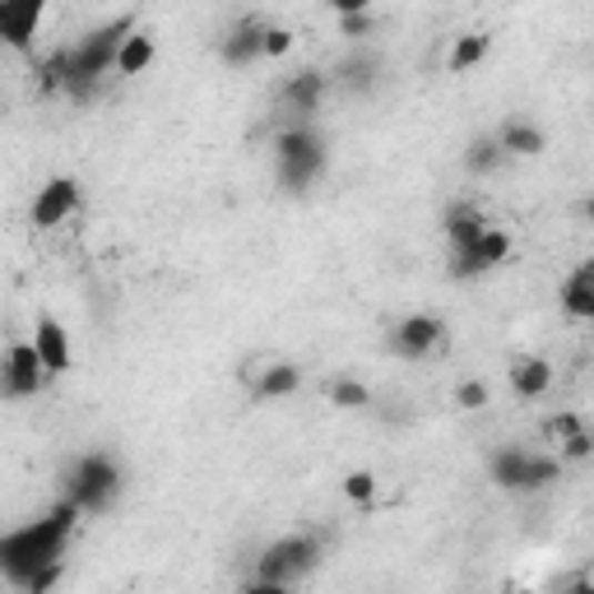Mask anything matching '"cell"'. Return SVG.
I'll return each mask as SVG.
<instances>
[{"mask_svg":"<svg viewBox=\"0 0 594 594\" xmlns=\"http://www.w3.org/2000/svg\"><path fill=\"white\" fill-rule=\"evenodd\" d=\"M74 521H80V511L70 502H57L47 515H38V521H23V525L6 530L0 534V576L10 585H29L38 572H47V566H61Z\"/></svg>","mask_w":594,"mask_h":594,"instance_id":"obj_1","label":"cell"},{"mask_svg":"<svg viewBox=\"0 0 594 594\" xmlns=\"http://www.w3.org/2000/svg\"><path fill=\"white\" fill-rule=\"evenodd\" d=\"M135 29V14H121L117 23H102V29H93L89 38H80L74 47H66L57 61L47 66V74H51V84H66L70 93L74 89H89V84H98L102 74H112V66H117V51H121V42H125V33Z\"/></svg>","mask_w":594,"mask_h":594,"instance_id":"obj_2","label":"cell"},{"mask_svg":"<svg viewBox=\"0 0 594 594\" xmlns=\"http://www.w3.org/2000/svg\"><path fill=\"white\" fill-rule=\"evenodd\" d=\"M121 497V464L108 451H89L70 464V479H66V497L80 515H98L108 511Z\"/></svg>","mask_w":594,"mask_h":594,"instance_id":"obj_3","label":"cell"},{"mask_svg":"<svg viewBox=\"0 0 594 594\" xmlns=\"http://www.w3.org/2000/svg\"><path fill=\"white\" fill-rule=\"evenodd\" d=\"M274 159H279V182L283 191H306L325 172V140L312 125H289L274 135Z\"/></svg>","mask_w":594,"mask_h":594,"instance_id":"obj_4","label":"cell"},{"mask_svg":"<svg viewBox=\"0 0 594 594\" xmlns=\"http://www.w3.org/2000/svg\"><path fill=\"white\" fill-rule=\"evenodd\" d=\"M487 474H493L497 487L506 493H544V487L557 483L562 460L557 455H538V451H521V446H502L487 460Z\"/></svg>","mask_w":594,"mask_h":594,"instance_id":"obj_5","label":"cell"},{"mask_svg":"<svg viewBox=\"0 0 594 594\" xmlns=\"http://www.w3.org/2000/svg\"><path fill=\"white\" fill-rule=\"evenodd\" d=\"M321 562V544L312 534H283L255 557V581H279V585H298L302 576H312Z\"/></svg>","mask_w":594,"mask_h":594,"instance_id":"obj_6","label":"cell"},{"mask_svg":"<svg viewBox=\"0 0 594 594\" xmlns=\"http://www.w3.org/2000/svg\"><path fill=\"white\" fill-rule=\"evenodd\" d=\"M42 19H47V0H0V47L33 57Z\"/></svg>","mask_w":594,"mask_h":594,"instance_id":"obj_7","label":"cell"},{"mask_svg":"<svg viewBox=\"0 0 594 594\" xmlns=\"http://www.w3.org/2000/svg\"><path fill=\"white\" fill-rule=\"evenodd\" d=\"M80 204H84V187L74 182V177H51L47 187H38L29 219H33V228H61L80 214Z\"/></svg>","mask_w":594,"mask_h":594,"instance_id":"obj_8","label":"cell"},{"mask_svg":"<svg viewBox=\"0 0 594 594\" xmlns=\"http://www.w3.org/2000/svg\"><path fill=\"white\" fill-rule=\"evenodd\" d=\"M442 344H446V325L432 312H413L391 330V349L404 358V363H423V358L436 353Z\"/></svg>","mask_w":594,"mask_h":594,"instance_id":"obj_9","label":"cell"},{"mask_svg":"<svg viewBox=\"0 0 594 594\" xmlns=\"http://www.w3.org/2000/svg\"><path fill=\"white\" fill-rule=\"evenodd\" d=\"M47 385V372L38 363L33 344H10L6 349V363H0V400H29Z\"/></svg>","mask_w":594,"mask_h":594,"instance_id":"obj_10","label":"cell"},{"mask_svg":"<svg viewBox=\"0 0 594 594\" xmlns=\"http://www.w3.org/2000/svg\"><path fill=\"white\" fill-rule=\"evenodd\" d=\"M33 353H38V363H42V372H47V381L51 376H66L70 368H74V344H70V330L57 321V316H38L33 321Z\"/></svg>","mask_w":594,"mask_h":594,"instance_id":"obj_11","label":"cell"},{"mask_svg":"<svg viewBox=\"0 0 594 594\" xmlns=\"http://www.w3.org/2000/svg\"><path fill=\"white\" fill-rule=\"evenodd\" d=\"M511 232L506 228H487L483 238L464 251V255H455V265H451V274L455 279H479V274H493V270H502L506 261H511Z\"/></svg>","mask_w":594,"mask_h":594,"instance_id":"obj_12","label":"cell"},{"mask_svg":"<svg viewBox=\"0 0 594 594\" xmlns=\"http://www.w3.org/2000/svg\"><path fill=\"white\" fill-rule=\"evenodd\" d=\"M265 29H270V23H265V19H255V14H246V19H238V23H232V29L223 33V42H219V57H223V66H232V70H246V66H255V61H261Z\"/></svg>","mask_w":594,"mask_h":594,"instance_id":"obj_13","label":"cell"},{"mask_svg":"<svg viewBox=\"0 0 594 594\" xmlns=\"http://www.w3.org/2000/svg\"><path fill=\"white\" fill-rule=\"evenodd\" d=\"M557 302H562V312L572 316V321H594V265H576L572 274L562 279V289H557Z\"/></svg>","mask_w":594,"mask_h":594,"instance_id":"obj_14","label":"cell"},{"mask_svg":"<svg viewBox=\"0 0 594 594\" xmlns=\"http://www.w3.org/2000/svg\"><path fill=\"white\" fill-rule=\"evenodd\" d=\"M442 228H446L451 251H455V255H464V251H470V246H474V242H479L493 223H487V219H483V210H474V204H451L446 219H442Z\"/></svg>","mask_w":594,"mask_h":594,"instance_id":"obj_15","label":"cell"},{"mask_svg":"<svg viewBox=\"0 0 594 594\" xmlns=\"http://www.w3.org/2000/svg\"><path fill=\"white\" fill-rule=\"evenodd\" d=\"M493 140L502 144V153H506V159H511V153H515V159H538V153L548 149V135L538 131L534 121H525V117H511V121L502 125V131H497Z\"/></svg>","mask_w":594,"mask_h":594,"instance_id":"obj_16","label":"cell"},{"mask_svg":"<svg viewBox=\"0 0 594 594\" xmlns=\"http://www.w3.org/2000/svg\"><path fill=\"white\" fill-rule=\"evenodd\" d=\"M548 385H553V363L548 358H515L511 363V391L521 395V400H538V395H548Z\"/></svg>","mask_w":594,"mask_h":594,"instance_id":"obj_17","label":"cell"},{"mask_svg":"<svg viewBox=\"0 0 594 594\" xmlns=\"http://www.w3.org/2000/svg\"><path fill=\"white\" fill-rule=\"evenodd\" d=\"M153 57H159V47H153V33L135 23V29L125 33V42H121V51H117V66H112V70L121 74V80H135V74H144V70L153 66Z\"/></svg>","mask_w":594,"mask_h":594,"instance_id":"obj_18","label":"cell"},{"mask_svg":"<svg viewBox=\"0 0 594 594\" xmlns=\"http://www.w3.org/2000/svg\"><path fill=\"white\" fill-rule=\"evenodd\" d=\"M325 74L321 70H298L289 74V84H283V102L298 112V117H312L321 108V98H325Z\"/></svg>","mask_w":594,"mask_h":594,"instance_id":"obj_19","label":"cell"},{"mask_svg":"<svg viewBox=\"0 0 594 594\" xmlns=\"http://www.w3.org/2000/svg\"><path fill=\"white\" fill-rule=\"evenodd\" d=\"M298 391H302V368L298 363H274V368H265L261 376H255V385H251L255 400H289Z\"/></svg>","mask_w":594,"mask_h":594,"instance_id":"obj_20","label":"cell"},{"mask_svg":"<svg viewBox=\"0 0 594 594\" xmlns=\"http://www.w3.org/2000/svg\"><path fill=\"white\" fill-rule=\"evenodd\" d=\"M487 51H493V38H487V33H460L455 47H451V57H446V70L451 74L474 70V66H483Z\"/></svg>","mask_w":594,"mask_h":594,"instance_id":"obj_21","label":"cell"},{"mask_svg":"<svg viewBox=\"0 0 594 594\" xmlns=\"http://www.w3.org/2000/svg\"><path fill=\"white\" fill-rule=\"evenodd\" d=\"M325 395H330L334 409H349V413L372 409V391H368L363 381H353V376H334V381L325 385Z\"/></svg>","mask_w":594,"mask_h":594,"instance_id":"obj_22","label":"cell"},{"mask_svg":"<svg viewBox=\"0 0 594 594\" xmlns=\"http://www.w3.org/2000/svg\"><path fill=\"white\" fill-rule=\"evenodd\" d=\"M502 144L493 140V135H479V140H470V149H464V168H470L474 177H487V172H497L502 168Z\"/></svg>","mask_w":594,"mask_h":594,"instance_id":"obj_23","label":"cell"},{"mask_svg":"<svg viewBox=\"0 0 594 594\" xmlns=\"http://www.w3.org/2000/svg\"><path fill=\"white\" fill-rule=\"evenodd\" d=\"M344 497L353 502V506H372L376 502V474L372 470H353V474H344Z\"/></svg>","mask_w":594,"mask_h":594,"instance_id":"obj_24","label":"cell"},{"mask_svg":"<svg viewBox=\"0 0 594 594\" xmlns=\"http://www.w3.org/2000/svg\"><path fill=\"white\" fill-rule=\"evenodd\" d=\"M293 42H298L293 29H279V23H270V29H265V42H261V57H265V61H283V57L293 51Z\"/></svg>","mask_w":594,"mask_h":594,"instance_id":"obj_25","label":"cell"},{"mask_svg":"<svg viewBox=\"0 0 594 594\" xmlns=\"http://www.w3.org/2000/svg\"><path fill=\"white\" fill-rule=\"evenodd\" d=\"M376 70H381V66H376L372 57H353V61L340 66V74H344V84H349V89H368V84H376Z\"/></svg>","mask_w":594,"mask_h":594,"instance_id":"obj_26","label":"cell"},{"mask_svg":"<svg viewBox=\"0 0 594 594\" xmlns=\"http://www.w3.org/2000/svg\"><path fill=\"white\" fill-rule=\"evenodd\" d=\"M594 455V432L581 427L576 436H566V442H557V460H590Z\"/></svg>","mask_w":594,"mask_h":594,"instance_id":"obj_27","label":"cell"},{"mask_svg":"<svg viewBox=\"0 0 594 594\" xmlns=\"http://www.w3.org/2000/svg\"><path fill=\"white\" fill-rule=\"evenodd\" d=\"M585 427V419H581V413H572V409H566V413H553V419L544 423V432L553 436V442H566V436H576Z\"/></svg>","mask_w":594,"mask_h":594,"instance_id":"obj_28","label":"cell"},{"mask_svg":"<svg viewBox=\"0 0 594 594\" xmlns=\"http://www.w3.org/2000/svg\"><path fill=\"white\" fill-rule=\"evenodd\" d=\"M487 400H493L487 381H460V391H455V404H460V409H483Z\"/></svg>","mask_w":594,"mask_h":594,"instance_id":"obj_29","label":"cell"},{"mask_svg":"<svg viewBox=\"0 0 594 594\" xmlns=\"http://www.w3.org/2000/svg\"><path fill=\"white\" fill-rule=\"evenodd\" d=\"M57 581H61V566H47V572H38V576H33L29 585H23V590H29V594H47Z\"/></svg>","mask_w":594,"mask_h":594,"instance_id":"obj_30","label":"cell"},{"mask_svg":"<svg viewBox=\"0 0 594 594\" xmlns=\"http://www.w3.org/2000/svg\"><path fill=\"white\" fill-rule=\"evenodd\" d=\"M242 594H293V585H279V581H255V576H251V581L242 585Z\"/></svg>","mask_w":594,"mask_h":594,"instance_id":"obj_31","label":"cell"},{"mask_svg":"<svg viewBox=\"0 0 594 594\" xmlns=\"http://www.w3.org/2000/svg\"><path fill=\"white\" fill-rule=\"evenodd\" d=\"M515 594H538V590H515Z\"/></svg>","mask_w":594,"mask_h":594,"instance_id":"obj_32","label":"cell"},{"mask_svg":"<svg viewBox=\"0 0 594 594\" xmlns=\"http://www.w3.org/2000/svg\"><path fill=\"white\" fill-rule=\"evenodd\" d=\"M238 594H242V590H238Z\"/></svg>","mask_w":594,"mask_h":594,"instance_id":"obj_33","label":"cell"}]
</instances>
